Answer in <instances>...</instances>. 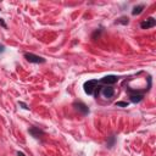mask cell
Instances as JSON below:
<instances>
[{"mask_svg": "<svg viewBox=\"0 0 156 156\" xmlns=\"http://www.w3.org/2000/svg\"><path fill=\"white\" fill-rule=\"evenodd\" d=\"M155 25H156L155 18L149 17V18H146L145 21H143V22H142V23H140V27H142L143 29H149V28H153Z\"/></svg>", "mask_w": 156, "mask_h": 156, "instance_id": "obj_3", "label": "cell"}, {"mask_svg": "<svg viewBox=\"0 0 156 156\" xmlns=\"http://www.w3.org/2000/svg\"><path fill=\"white\" fill-rule=\"evenodd\" d=\"M117 81H118V77L117 76H106L101 78V81H100V83H103V84H114V83H116Z\"/></svg>", "mask_w": 156, "mask_h": 156, "instance_id": "obj_4", "label": "cell"}, {"mask_svg": "<svg viewBox=\"0 0 156 156\" xmlns=\"http://www.w3.org/2000/svg\"><path fill=\"white\" fill-rule=\"evenodd\" d=\"M129 98H131L132 103H139V101H142V100H143V94H139V93L131 94Z\"/></svg>", "mask_w": 156, "mask_h": 156, "instance_id": "obj_8", "label": "cell"}, {"mask_svg": "<svg viewBox=\"0 0 156 156\" xmlns=\"http://www.w3.org/2000/svg\"><path fill=\"white\" fill-rule=\"evenodd\" d=\"M83 88H84V92H86L87 94L92 95V94L94 93V90H95V89H98V81H95V79L88 81V82L84 83Z\"/></svg>", "mask_w": 156, "mask_h": 156, "instance_id": "obj_1", "label": "cell"}, {"mask_svg": "<svg viewBox=\"0 0 156 156\" xmlns=\"http://www.w3.org/2000/svg\"><path fill=\"white\" fill-rule=\"evenodd\" d=\"M117 22H118V23H122V25H128V18L127 17H121Z\"/></svg>", "mask_w": 156, "mask_h": 156, "instance_id": "obj_10", "label": "cell"}, {"mask_svg": "<svg viewBox=\"0 0 156 156\" xmlns=\"http://www.w3.org/2000/svg\"><path fill=\"white\" fill-rule=\"evenodd\" d=\"M0 25H1L3 27H6V25H5V22H4V21H3L1 18H0Z\"/></svg>", "mask_w": 156, "mask_h": 156, "instance_id": "obj_12", "label": "cell"}, {"mask_svg": "<svg viewBox=\"0 0 156 156\" xmlns=\"http://www.w3.org/2000/svg\"><path fill=\"white\" fill-rule=\"evenodd\" d=\"M20 105H21V106L23 107V109H28V107H27V105H26V104H23V103H20Z\"/></svg>", "mask_w": 156, "mask_h": 156, "instance_id": "obj_13", "label": "cell"}, {"mask_svg": "<svg viewBox=\"0 0 156 156\" xmlns=\"http://www.w3.org/2000/svg\"><path fill=\"white\" fill-rule=\"evenodd\" d=\"M25 57L27 59V61L33 62V64H44V62H45V59H43L42 56H38V55L31 54V53H26Z\"/></svg>", "mask_w": 156, "mask_h": 156, "instance_id": "obj_2", "label": "cell"}, {"mask_svg": "<svg viewBox=\"0 0 156 156\" xmlns=\"http://www.w3.org/2000/svg\"><path fill=\"white\" fill-rule=\"evenodd\" d=\"M143 10H144V5H138V6H135L134 9H133V11H132V14L133 15H139V14H142L143 12Z\"/></svg>", "mask_w": 156, "mask_h": 156, "instance_id": "obj_9", "label": "cell"}, {"mask_svg": "<svg viewBox=\"0 0 156 156\" xmlns=\"http://www.w3.org/2000/svg\"><path fill=\"white\" fill-rule=\"evenodd\" d=\"M17 156H26V155H25L23 153H21V151H18V153H17Z\"/></svg>", "mask_w": 156, "mask_h": 156, "instance_id": "obj_14", "label": "cell"}, {"mask_svg": "<svg viewBox=\"0 0 156 156\" xmlns=\"http://www.w3.org/2000/svg\"><path fill=\"white\" fill-rule=\"evenodd\" d=\"M116 106H120V107H127V106H128V103H125V101H118V103H116Z\"/></svg>", "mask_w": 156, "mask_h": 156, "instance_id": "obj_11", "label": "cell"}, {"mask_svg": "<svg viewBox=\"0 0 156 156\" xmlns=\"http://www.w3.org/2000/svg\"><path fill=\"white\" fill-rule=\"evenodd\" d=\"M28 132H29L34 138H40V137L44 135V132L40 131V129H39V128H37V127H32V128H29V131H28Z\"/></svg>", "mask_w": 156, "mask_h": 156, "instance_id": "obj_6", "label": "cell"}, {"mask_svg": "<svg viewBox=\"0 0 156 156\" xmlns=\"http://www.w3.org/2000/svg\"><path fill=\"white\" fill-rule=\"evenodd\" d=\"M75 107H76L78 111H81V112H82L83 115H87V114L89 112V109H88V106H87L86 104L81 103V101H78V103H75Z\"/></svg>", "mask_w": 156, "mask_h": 156, "instance_id": "obj_5", "label": "cell"}, {"mask_svg": "<svg viewBox=\"0 0 156 156\" xmlns=\"http://www.w3.org/2000/svg\"><path fill=\"white\" fill-rule=\"evenodd\" d=\"M114 94H115V90H114L112 87H105V88H103V95L105 98H107V99L112 98Z\"/></svg>", "mask_w": 156, "mask_h": 156, "instance_id": "obj_7", "label": "cell"}]
</instances>
